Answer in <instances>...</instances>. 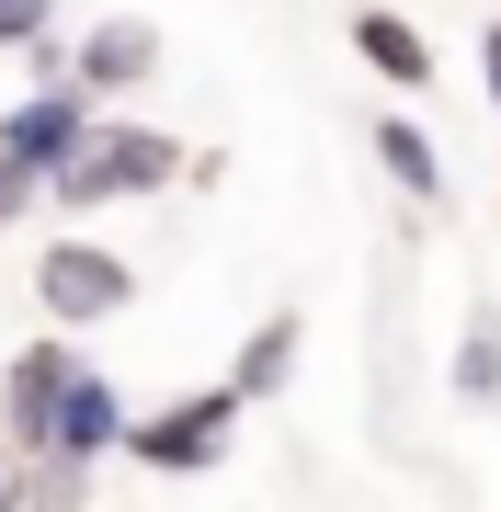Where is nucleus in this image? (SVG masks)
Returning <instances> with one entry per match:
<instances>
[{"mask_svg": "<svg viewBox=\"0 0 501 512\" xmlns=\"http://www.w3.org/2000/svg\"><path fill=\"white\" fill-rule=\"evenodd\" d=\"M57 35V0H0V57H35Z\"/></svg>", "mask_w": 501, "mask_h": 512, "instance_id": "13", "label": "nucleus"}, {"mask_svg": "<svg viewBox=\"0 0 501 512\" xmlns=\"http://www.w3.org/2000/svg\"><path fill=\"white\" fill-rule=\"evenodd\" d=\"M479 92H490V114H501V23L479 35Z\"/></svg>", "mask_w": 501, "mask_h": 512, "instance_id": "14", "label": "nucleus"}, {"mask_svg": "<svg viewBox=\"0 0 501 512\" xmlns=\"http://www.w3.org/2000/svg\"><path fill=\"white\" fill-rule=\"evenodd\" d=\"M23 512H92V467L80 456H23Z\"/></svg>", "mask_w": 501, "mask_h": 512, "instance_id": "12", "label": "nucleus"}, {"mask_svg": "<svg viewBox=\"0 0 501 512\" xmlns=\"http://www.w3.org/2000/svg\"><path fill=\"white\" fill-rule=\"evenodd\" d=\"M0 512H23V456L0 444Z\"/></svg>", "mask_w": 501, "mask_h": 512, "instance_id": "16", "label": "nucleus"}, {"mask_svg": "<svg viewBox=\"0 0 501 512\" xmlns=\"http://www.w3.org/2000/svg\"><path fill=\"white\" fill-rule=\"evenodd\" d=\"M69 376H80V353H69V330H35V342L0 365V444L12 456H46V433H57V399H69Z\"/></svg>", "mask_w": 501, "mask_h": 512, "instance_id": "5", "label": "nucleus"}, {"mask_svg": "<svg viewBox=\"0 0 501 512\" xmlns=\"http://www.w3.org/2000/svg\"><path fill=\"white\" fill-rule=\"evenodd\" d=\"M445 387H456V410H501V296H479V308H467Z\"/></svg>", "mask_w": 501, "mask_h": 512, "instance_id": "11", "label": "nucleus"}, {"mask_svg": "<svg viewBox=\"0 0 501 512\" xmlns=\"http://www.w3.org/2000/svg\"><path fill=\"white\" fill-rule=\"evenodd\" d=\"M376 171H388V183L410 194V205H433V217H456V183H445V148H433V126L422 114H376Z\"/></svg>", "mask_w": 501, "mask_h": 512, "instance_id": "9", "label": "nucleus"}, {"mask_svg": "<svg viewBox=\"0 0 501 512\" xmlns=\"http://www.w3.org/2000/svg\"><path fill=\"white\" fill-rule=\"evenodd\" d=\"M23 205H35V183H23V171H12V160H0V228H12V217H23Z\"/></svg>", "mask_w": 501, "mask_h": 512, "instance_id": "15", "label": "nucleus"}, {"mask_svg": "<svg viewBox=\"0 0 501 512\" xmlns=\"http://www.w3.org/2000/svg\"><path fill=\"white\" fill-rule=\"evenodd\" d=\"M297 353H308V319H297V308H274V319L240 342V365H228L240 410H251V399H285V387H297Z\"/></svg>", "mask_w": 501, "mask_h": 512, "instance_id": "10", "label": "nucleus"}, {"mask_svg": "<svg viewBox=\"0 0 501 512\" xmlns=\"http://www.w3.org/2000/svg\"><path fill=\"white\" fill-rule=\"evenodd\" d=\"M35 308L57 330H103V319L137 308V262L103 251V239H46V251H35Z\"/></svg>", "mask_w": 501, "mask_h": 512, "instance_id": "3", "label": "nucleus"}, {"mask_svg": "<svg viewBox=\"0 0 501 512\" xmlns=\"http://www.w3.org/2000/svg\"><path fill=\"white\" fill-rule=\"evenodd\" d=\"M92 126H103V103H92V92H80V80H46V92H23L12 114H0V160H12V171H23V183H35V194H46V183H57V171H69V160H80V137H92Z\"/></svg>", "mask_w": 501, "mask_h": 512, "instance_id": "4", "label": "nucleus"}, {"mask_svg": "<svg viewBox=\"0 0 501 512\" xmlns=\"http://www.w3.org/2000/svg\"><path fill=\"white\" fill-rule=\"evenodd\" d=\"M126 421H137V410H126V387H114L103 365H80V376H69V399H57V433H46V456H80V467H103L114 444H126Z\"/></svg>", "mask_w": 501, "mask_h": 512, "instance_id": "7", "label": "nucleus"}, {"mask_svg": "<svg viewBox=\"0 0 501 512\" xmlns=\"http://www.w3.org/2000/svg\"><path fill=\"white\" fill-rule=\"evenodd\" d=\"M240 387H183V399H160L149 421H126V444H114V456L126 467H149V478H205V467H228V444H240Z\"/></svg>", "mask_w": 501, "mask_h": 512, "instance_id": "2", "label": "nucleus"}, {"mask_svg": "<svg viewBox=\"0 0 501 512\" xmlns=\"http://www.w3.org/2000/svg\"><path fill=\"white\" fill-rule=\"evenodd\" d=\"M160 69H171V35H160L149 12H103L92 35L69 46V80H80L92 103H126V92H149Z\"/></svg>", "mask_w": 501, "mask_h": 512, "instance_id": "6", "label": "nucleus"}, {"mask_svg": "<svg viewBox=\"0 0 501 512\" xmlns=\"http://www.w3.org/2000/svg\"><path fill=\"white\" fill-rule=\"evenodd\" d=\"M353 57H365L376 80H388L399 103H422L433 92V35L410 12H388V0H365V12H353Z\"/></svg>", "mask_w": 501, "mask_h": 512, "instance_id": "8", "label": "nucleus"}, {"mask_svg": "<svg viewBox=\"0 0 501 512\" xmlns=\"http://www.w3.org/2000/svg\"><path fill=\"white\" fill-rule=\"evenodd\" d=\"M194 171V148L171 137V126H137V114H103L92 137H80V160L46 183L57 217H103V205H137V194H171Z\"/></svg>", "mask_w": 501, "mask_h": 512, "instance_id": "1", "label": "nucleus"}]
</instances>
